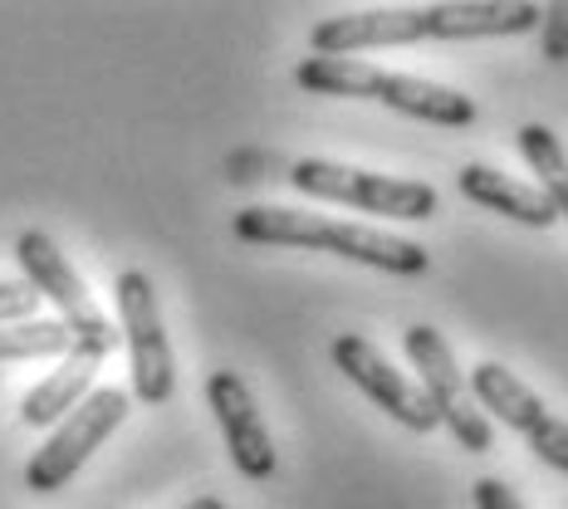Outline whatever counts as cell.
<instances>
[{
  "label": "cell",
  "instance_id": "obj_1",
  "mask_svg": "<svg viewBox=\"0 0 568 509\" xmlns=\"http://www.w3.org/2000/svg\"><path fill=\"white\" fill-rule=\"evenodd\" d=\"M544 26V6L525 0H456V6H393L343 10L310 30V50L324 59H353L368 50H397L422 40H500Z\"/></svg>",
  "mask_w": 568,
  "mask_h": 509
},
{
  "label": "cell",
  "instance_id": "obj_2",
  "mask_svg": "<svg viewBox=\"0 0 568 509\" xmlns=\"http://www.w3.org/2000/svg\"><path fill=\"white\" fill-rule=\"evenodd\" d=\"M235 235L245 245H284V251H318V255H338L353 265L383 269V275H426L432 255L417 241H402L387 231L368 226H348V221H328L314 211H290V206H245L235 216Z\"/></svg>",
  "mask_w": 568,
  "mask_h": 509
},
{
  "label": "cell",
  "instance_id": "obj_3",
  "mask_svg": "<svg viewBox=\"0 0 568 509\" xmlns=\"http://www.w3.org/2000/svg\"><path fill=\"white\" fill-rule=\"evenodd\" d=\"M294 84L310 93H328V99H373L383 109H397L407 118L436 128H470L476 123V99L460 89L432 84L417 74H387V69L368 64V59H324L310 54L294 64Z\"/></svg>",
  "mask_w": 568,
  "mask_h": 509
},
{
  "label": "cell",
  "instance_id": "obj_4",
  "mask_svg": "<svg viewBox=\"0 0 568 509\" xmlns=\"http://www.w3.org/2000/svg\"><path fill=\"white\" fill-rule=\"evenodd\" d=\"M290 182L304 196L318 201H338V206L368 211V216H393V221H432L442 196L436 186L412 182V176H383V172H363V167H343V162L324 157H304L290 167Z\"/></svg>",
  "mask_w": 568,
  "mask_h": 509
},
{
  "label": "cell",
  "instance_id": "obj_5",
  "mask_svg": "<svg viewBox=\"0 0 568 509\" xmlns=\"http://www.w3.org/2000/svg\"><path fill=\"white\" fill-rule=\"evenodd\" d=\"M16 259H20V269H26L30 289L59 309V324L69 328V338H74L79 348H93L99 358H109L118 343H123V334H118L109 318H103V309L93 304V294L84 289L79 269L69 265L64 251H59L44 231H20Z\"/></svg>",
  "mask_w": 568,
  "mask_h": 509
},
{
  "label": "cell",
  "instance_id": "obj_6",
  "mask_svg": "<svg viewBox=\"0 0 568 509\" xmlns=\"http://www.w3.org/2000/svg\"><path fill=\"white\" fill-rule=\"evenodd\" d=\"M402 348H407L412 368H417V377H422V393H426V401H432L436 421L456 436L460 451H470V456L490 451V441H495L490 417L480 411L476 393H470V377L456 368V353L446 348V338L436 334L432 324H412L407 334H402Z\"/></svg>",
  "mask_w": 568,
  "mask_h": 509
},
{
  "label": "cell",
  "instance_id": "obj_7",
  "mask_svg": "<svg viewBox=\"0 0 568 509\" xmlns=\"http://www.w3.org/2000/svg\"><path fill=\"white\" fill-rule=\"evenodd\" d=\"M118 294V334L128 343V363H133V397L148 407H162L176 393V358L172 338L162 328L158 289L142 269H123L113 284Z\"/></svg>",
  "mask_w": 568,
  "mask_h": 509
},
{
  "label": "cell",
  "instance_id": "obj_8",
  "mask_svg": "<svg viewBox=\"0 0 568 509\" xmlns=\"http://www.w3.org/2000/svg\"><path fill=\"white\" fill-rule=\"evenodd\" d=\"M128 407H133V397H128L123 387H99V393H89L50 431V441L30 456V466H26V485H30V490L34 495L64 490V485L84 470V460L99 451L103 441H109L118 426H123Z\"/></svg>",
  "mask_w": 568,
  "mask_h": 509
},
{
  "label": "cell",
  "instance_id": "obj_9",
  "mask_svg": "<svg viewBox=\"0 0 568 509\" xmlns=\"http://www.w3.org/2000/svg\"><path fill=\"white\" fill-rule=\"evenodd\" d=\"M470 393H476L480 411H495L510 431L525 436L529 451H535L544 466L568 476V421L544 407V397H535V387L519 383L505 363H480V368L470 373Z\"/></svg>",
  "mask_w": 568,
  "mask_h": 509
},
{
  "label": "cell",
  "instance_id": "obj_10",
  "mask_svg": "<svg viewBox=\"0 0 568 509\" xmlns=\"http://www.w3.org/2000/svg\"><path fill=\"white\" fill-rule=\"evenodd\" d=\"M328 358H334V368L348 377L368 401H377V411H387L397 426H407V431H417V436L442 426L422 387L407 383V377H402L363 334H338L334 348H328Z\"/></svg>",
  "mask_w": 568,
  "mask_h": 509
},
{
  "label": "cell",
  "instance_id": "obj_11",
  "mask_svg": "<svg viewBox=\"0 0 568 509\" xmlns=\"http://www.w3.org/2000/svg\"><path fill=\"white\" fill-rule=\"evenodd\" d=\"M206 401H211V411H216V426H221V436H226L235 470L255 485L275 476V441H270V431H265V417H260V407H255L251 383H245L241 373L221 368L206 377Z\"/></svg>",
  "mask_w": 568,
  "mask_h": 509
},
{
  "label": "cell",
  "instance_id": "obj_12",
  "mask_svg": "<svg viewBox=\"0 0 568 509\" xmlns=\"http://www.w3.org/2000/svg\"><path fill=\"white\" fill-rule=\"evenodd\" d=\"M456 186H460V196L466 201H476V206L485 211H495V216H505V221H515V226H554V206H549V196L539 192V186H529V182H515V176H505V172H495V167H485V162H466V167L456 172Z\"/></svg>",
  "mask_w": 568,
  "mask_h": 509
},
{
  "label": "cell",
  "instance_id": "obj_13",
  "mask_svg": "<svg viewBox=\"0 0 568 509\" xmlns=\"http://www.w3.org/2000/svg\"><path fill=\"white\" fill-rule=\"evenodd\" d=\"M99 363H103L99 353L74 343V348L64 353V363H59L44 383H34L26 393V401H20V421L26 426H59L79 401L93 393V373H99Z\"/></svg>",
  "mask_w": 568,
  "mask_h": 509
},
{
  "label": "cell",
  "instance_id": "obj_14",
  "mask_svg": "<svg viewBox=\"0 0 568 509\" xmlns=\"http://www.w3.org/2000/svg\"><path fill=\"white\" fill-rule=\"evenodd\" d=\"M515 142H519V152H525L529 172L539 176V192L549 196L554 216L568 221V152H564V142L544 123H525L515 133Z\"/></svg>",
  "mask_w": 568,
  "mask_h": 509
},
{
  "label": "cell",
  "instance_id": "obj_15",
  "mask_svg": "<svg viewBox=\"0 0 568 509\" xmlns=\"http://www.w3.org/2000/svg\"><path fill=\"white\" fill-rule=\"evenodd\" d=\"M74 348L69 328L59 318H30V324L0 328V363H30V358H59Z\"/></svg>",
  "mask_w": 568,
  "mask_h": 509
},
{
  "label": "cell",
  "instance_id": "obj_16",
  "mask_svg": "<svg viewBox=\"0 0 568 509\" xmlns=\"http://www.w3.org/2000/svg\"><path fill=\"white\" fill-rule=\"evenodd\" d=\"M34 309H40V294H34L26 279H6V284H0V328L30 324Z\"/></svg>",
  "mask_w": 568,
  "mask_h": 509
},
{
  "label": "cell",
  "instance_id": "obj_17",
  "mask_svg": "<svg viewBox=\"0 0 568 509\" xmlns=\"http://www.w3.org/2000/svg\"><path fill=\"white\" fill-rule=\"evenodd\" d=\"M476 509H525V500H519V495L505 480L480 476L476 480Z\"/></svg>",
  "mask_w": 568,
  "mask_h": 509
},
{
  "label": "cell",
  "instance_id": "obj_18",
  "mask_svg": "<svg viewBox=\"0 0 568 509\" xmlns=\"http://www.w3.org/2000/svg\"><path fill=\"white\" fill-rule=\"evenodd\" d=\"M544 30H549V40H544L549 59H568V6L544 10Z\"/></svg>",
  "mask_w": 568,
  "mask_h": 509
},
{
  "label": "cell",
  "instance_id": "obj_19",
  "mask_svg": "<svg viewBox=\"0 0 568 509\" xmlns=\"http://www.w3.org/2000/svg\"><path fill=\"white\" fill-rule=\"evenodd\" d=\"M182 509H226V500H216V495H201V500H186Z\"/></svg>",
  "mask_w": 568,
  "mask_h": 509
}]
</instances>
